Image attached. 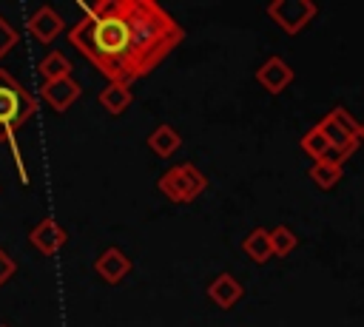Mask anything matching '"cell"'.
Wrapping results in <instances>:
<instances>
[{
  "mask_svg": "<svg viewBox=\"0 0 364 327\" xmlns=\"http://www.w3.org/2000/svg\"><path fill=\"white\" fill-rule=\"evenodd\" d=\"M182 37V26L154 0L94 3L68 31L71 45L119 85L151 74Z\"/></svg>",
  "mask_w": 364,
  "mask_h": 327,
  "instance_id": "obj_1",
  "label": "cell"
},
{
  "mask_svg": "<svg viewBox=\"0 0 364 327\" xmlns=\"http://www.w3.org/2000/svg\"><path fill=\"white\" fill-rule=\"evenodd\" d=\"M31 114H37V100L20 80L0 71V142L11 139L14 131L31 119Z\"/></svg>",
  "mask_w": 364,
  "mask_h": 327,
  "instance_id": "obj_2",
  "label": "cell"
},
{
  "mask_svg": "<svg viewBox=\"0 0 364 327\" xmlns=\"http://www.w3.org/2000/svg\"><path fill=\"white\" fill-rule=\"evenodd\" d=\"M156 188H159V193L168 196L171 202L188 205V202H193V199L208 188V176H205L196 165L182 162V165L168 168V171L156 179Z\"/></svg>",
  "mask_w": 364,
  "mask_h": 327,
  "instance_id": "obj_3",
  "label": "cell"
},
{
  "mask_svg": "<svg viewBox=\"0 0 364 327\" xmlns=\"http://www.w3.org/2000/svg\"><path fill=\"white\" fill-rule=\"evenodd\" d=\"M264 11L284 34H299L318 14V6L313 0H273Z\"/></svg>",
  "mask_w": 364,
  "mask_h": 327,
  "instance_id": "obj_4",
  "label": "cell"
},
{
  "mask_svg": "<svg viewBox=\"0 0 364 327\" xmlns=\"http://www.w3.org/2000/svg\"><path fill=\"white\" fill-rule=\"evenodd\" d=\"M28 242H31V247L40 250L43 256H54V253L63 250V245L68 242V233H65V227H63L57 219L46 216V219H40V222L28 230Z\"/></svg>",
  "mask_w": 364,
  "mask_h": 327,
  "instance_id": "obj_5",
  "label": "cell"
},
{
  "mask_svg": "<svg viewBox=\"0 0 364 327\" xmlns=\"http://www.w3.org/2000/svg\"><path fill=\"white\" fill-rule=\"evenodd\" d=\"M82 88L74 77H60V80H46L40 85V97L57 111V114H65L77 100H80Z\"/></svg>",
  "mask_w": 364,
  "mask_h": 327,
  "instance_id": "obj_6",
  "label": "cell"
},
{
  "mask_svg": "<svg viewBox=\"0 0 364 327\" xmlns=\"http://www.w3.org/2000/svg\"><path fill=\"white\" fill-rule=\"evenodd\" d=\"M256 80H259V85L264 88V91H270V94H282L290 82H293V68L282 60V57H267L259 68H256Z\"/></svg>",
  "mask_w": 364,
  "mask_h": 327,
  "instance_id": "obj_7",
  "label": "cell"
},
{
  "mask_svg": "<svg viewBox=\"0 0 364 327\" xmlns=\"http://www.w3.org/2000/svg\"><path fill=\"white\" fill-rule=\"evenodd\" d=\"M94 270L102 282L108 284H119L128 273H131V259L119 250V247H105L97 259H94Z\"/></svg>",
  "mask_w": 364,
  "mask_h": 327,
  "instance_id": "obj_8",
  "label": "cell"
},
{
  "mask_svg": "<svg viewBox=\"0 0 364 327\" xmlns=\"http://www.w3.org/2000/svg\"><path fill=\"white\" fill-rule=\"evenodd\" d=\"M28 31L37 43H54L57 34L63 31V17L51 9V6H40L31 17H28Z\"/></svg>",
  "mask_w": 364,
  "mask_h": 327,
  "instance_id": "obj_9",
  "label": "cell"
},
{
  "mask_svg": "<svg viewBox=\"0 0 364 327\" xmlns=\"http://www.w3.org/2000/svg\"><path fill=\"white\" fill-rule=\"evenodd\" d=\"M208 296L213 299L216 307L230 310V307L245 296V287L239 284L236 276H230V273H219L216 279H210V284H208Z\"/></svg>",
  "mask_w": 364,
  "mask_h": 327,
  "instance_id": "obj_10",
  "label": "cell"
},
{
  "mask_svg": "<svg viewBox=\"0 0 364 327\" xmlns=\"http://www.w3.org/2000/svg\"><path fill=\"white\" fill-rule=\"evenodd\" d=\"M134 94H131V85H119V82H108L102 91H100V105L111 114V117H119L128 105H131Z\"/></svg>",
  "mask_w": 364,
  "mask_h": 327,
  "instance_id": "obj_11",
  "label": "cell"
},
{
  "mask_svg": "<svg viewBox=\"0 0 364 327\" xmlns=\"http://www.w3.org/2000/svg\"><path fill=\"white\" fill-rule=\"evenodd\" d=\"M182 145V136H179V131L176 128H171V125H156L151 134H148V148L156 154V156H171V154H176V148Z\"/></svg>",
  "mask_w": 364,
  "mask_h": 327,
  "instance_id": "obj_12",
  "label": "cell"
},
{
  "mask_svg": "<svg viewBox=\"0 0 364 327\" xmlns=\"http://www.w3.org/2000/svg\"><path fill=\"white\" fill-rule=\"evenodd\" d=\"M341 173H344V168H341L338 162H330V159H318V162L310 165V179H313V185L321 188V191L336 188V185L341 182Z\"/></svg>",
  "mask_w": 364,
  "mask_h": 327,
  "instance_id": "obj_13",
  "label": "cell"
},
{
  "mask_svg": "<svg viewBox=\"0 0 364 327\" xmlns=\"http://www.w3.org/2000/svg\"><path fill=\"white\" fill-rule=\"evenodd\" d=\"M242 250H245V256H247L250 262L264 264V262L270 259V239H267V230H264V227L250 230V233L242 239Z\"/></svg>",
  "mask_w": 364,
  "mask_h": 327,
  "instance_id": "obj_14",
  "label": "cell"
},
{
  "mask_svg": "<svg viewBox=\"0 0 364 327\" xmlns=\"http://www.w3.org/2000/svg\"><path fill=\"white\" fill-rule=\"evenodd\" d=\"M40 74H43V82L46 80H60V77H71V60L63 54V51H48L43 60H40Z\"/></svg>",
  "mask_w": 364,
  "mask_h": 327,
  "instance_id": "obj_15",
  "label": "cell"
},
{
  "mask_svg": "<svg viewBox=\"0 0 364 327\" xmlns=\"http://www.w3.org/2000/svg\"><path fill=\"white\" fill-rule=\"evenodd\" d=\"M267 239H270V256H279V259L290 256L299 245V236L287 225H276L273 230H267Z\"/></svg>",
  "mask_w": 364,
  "mask_h": 327,
  "instance_id": "obj_16",
  "label": "cell"
},
{
  "mask_svg": "<svg viewBox=\"0 0 364 327\" xmlns=\"http://www.w3.org/2000/svg\"><path fill=\"white\" fill-rule=\"evenodd\" d=\"M301 151H304L313 162L327 159V154H330V142H327V136L321 134L318 125H313L310 131H304V136H301Z\"/></svg>",
  "mask_w": 364,
  "mask_h": 327,
  "instance_id": "obj_17",
  "label": "cell"
},
{
  "mask_svg": "<svg viewBox=\"0 0 364 327\" xmlns=\"http://www.w3.org/2000/svg\"><path fill=\"white\" fill-rule=\"evenodd\" d=\"M327 119L338 128V131H344L347 136H353V139H358V131H361V125L353 119V114L347 111V108H333L330 114H327Z\"/></svg>",
  "mask_w": 364,
  "mask_h": 327,
  "instance_id": "obj_18",
  "label": "cell"
},
{
  "mask_svg": "<svg viewBox=\"0 0 364 327\" xmlns=\"http://www.w3.org/2000/svg\"><path fill=\"white\" fill-rule=\"evenodd\" d=\"M17 43H20V31H17V28H14L3 14H0V60H3V57H6Z\"/></svg>",
  "mask_w": 364,
  "mask_h": 327,
  "instance_id": "obj_19",
  "label": "cell"
},
{
  "mask_svg": "<svg viewBox=\"0 0 364 327\" xmlns=\"http://www.w3.org/2000/svg\"><path fill=\"white\" fill-rule=\"evenodd\" d=\"M14 270H17V262H14V259L0 247V287L14 276Z\"/></svg>",
  "mask_w": 364,
  "mask_h": 327,
  "instance_id": "obj_20",
  "label": "cell"
},
{
  "mask_svg": "<svg viewBox=\"0 0 364 327\" xmlns=\"http://www.w3.org/2000/svg\"><path fill=\"white\" fill-rule=\"evenodd\" d=\"M361 139H364V125H361V131H358V142H361Z\"/></svg>",
  "mask_w": 364,
  "mask_h": 327,
  "instance_id": "obj_21",
  "label": "cell"
},
{
  "mask_svg": "<svg viewBox=\"0 0 364 327\" xmlns=\"http://www.w3.org/2000/svg\"><path fill=\"white\" fill-rule=\"evenodd\" d=\"M0 327H9V324H0Z\"/></svg>",
  "mask_w": 364,
  "mask_h": 327,
  "instance_id": "obj_22",
  "label": "cell"
}]
</instances>
